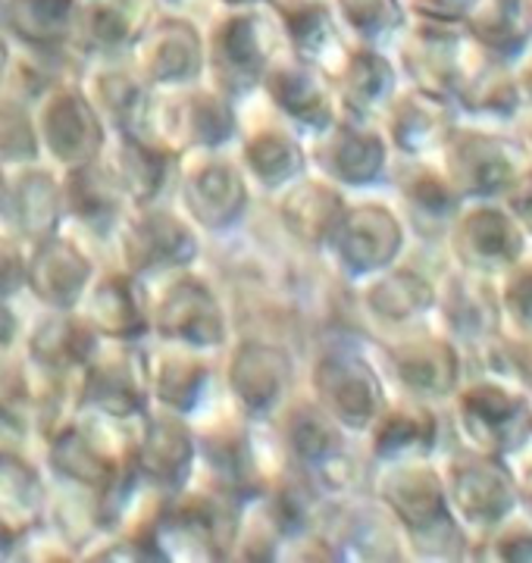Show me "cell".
Segmentation results:
<instances>
[{
    "label": "cell",
    "instance_id": "cell-1",
    "mask_svg": "<svg viewBox=\"0 0 532 563\" xmlns=\"http://www.w3.org/2000/svg\"><path fill=\"white\" fill-rule=\"evenodd\" d=\"M451 439L508 457L532 435V395L501 373L470 366L445 404Z\"/></svg>",
    "mask_w": 532,
    "mask_h": 563
},
{
    "label": "cell",
    "instance_id": "cell-2",
    "mask_svg": "<svg viewBox=\"0 0 532 563\" xmlns=\"http://www.w3.org/2000/svg\"><path fill=\"white\" fill-rule=\"evenodd\" d=\"M379 369L391 395L445 407L470 373V361L445 332L435 329V322L426 320L389 332Z\"/></svg>",
    "mask_w": 532,
    "mask_h": 563
},
{
    "label": "cell",
    "instance_id": "cell-3",
    "mask_svg": "<svg viewBox=\"0 0 532 563\" xmlns=\"http://www.w3.org/2000/svg\"><path fill=\"white\" fill-rule=\"evenodd\" d=\"M439 466L451 514L464 523L473 539H479L489 526L520 507L508 457L451 439L439 454Z\"/></svg>",
    "mask_w": 532,
    "mask_h": 563
},
{
    "label": "cell",
    "instance_id": "cell-4",
    "mask_svg": "<svg viewBox=\"0 0 532 563\" xmlns=\"http://www.w3.org/2000/svg\"><path fill=\"white\" fill-rule=\"evenodd\" d=\"M435 161L442 163L445 176L464 201L501 198L520 176V169L530 163L508 125H491L464 117L451 129Z\"/></svg>",
    "mask_w": 532,
    "mask_h": 563
},
{
    "label": "cell",
    "instance_id": "cell-5",
    "mask_svg": "<svg viewBox=\"0 0 532 563\" xmlns=\"http://www.w3.org/2000/svg\"><path fill=\"white\" fill-rule=\"evenodd\" d=\"M430 320L467 354L473 366L486 354V347L505 332L498 285L491 276L470 273L451 263L435 279V303H432Z\"/></svg>",
    "mask_w": 532,
    "mask_h": 563
},
{
    "label": "cell",
    "instance_id": "cell-6",
    "mask_svg": "<svg viewBox=\"0 0 532 563\" xmlns=\"http://www.w3.org/2000/svg\"><path fill=\"white\" fill-rule=\"evenodd\" d=\"M530 239L517 225L501 198L464 201L445 232V254L454 266L501 276L517 257L530 251Z\"/></svg>",
    "mask_w": 532,
    "mask_h": 563
},
{
    "label": "cell",
    "instance_id": "cell-7",
    "mask_svg": "<svg viewBox=\"0 0 532 563\" xmlns=\"http://www.w3.org/2000/svg\"><path fill=\"white\" fill-rule=\"evenodd\" d=\"M386 185L395 195L391 207L404 222L410 244L445 247V232L464 198L451 185L442 163L435 157H395Z\"/></svg>",
    "mask_w": 532,
    "mask_h": 563
},
{
    "label": "cell",
    "instance_id": "cell-8",
    "mask_svg": "<svg viewBox=\"0 0 532 563\" xmlns=\"http://www.w3.org/2000/svg\"><path fill=\"white\" fill-rule=\"evenodd\" d=\"M369 439V457L376 466L395 461H420L439 457L445 448V435H451L448 413L442 404L389 395L376 420L364 429Z\"/></svg>",
    "mask_w": 532,
    "mask_h": 563
},
{
    "label": "cell",
    "instance_id": "cell-9",
    "mask_svg": "<svg viewBox=\"0 0 532 563\" xmlns=\"http://www.w3.org/2000/svg\"><path fill=\"white\" fill-rule=\"evenodd\" d=\"M376 122L395 157H435L451 129L461 122V113L451 95L401 81Z\"/></svg>",
    "mask_w": 532,
    "mask_h": 563
},
{
    "label": "cell",
    "instance_id": "cell-10",
    "mask_svg": "<svg viewBox=\"0 0 532 563\" xmlns=\"http://www.w3.org/2000/svg\"><path fill=\"white\" fill-rule=\"evenodd\" d=\"M464 51H467L464 29L448 22L404 16L389 38V57L398 69V79L442 95H451Z\"/></svg>",
    "mask_w": 532,
    "mask_h": 563
},
{
    "label": "cell",
    "instance_id": "cell-11",
    "mask_svg": "<svg viewBox=\"0 0 532 563\" xmlns=\"http://www.w3.org/2000/svg\"><path fill=\"white\" fill-rule=\"evenodd\" d=\"M373 495L389 507V514L404 529V536L432 529L435 523L451 517L439 457L395 461L376 466Z\"/></svg>",
    "mask_w": 532,
    "mask_h": 563
},
{
    "label": "cell",
    "instance_id": "cell-12",
    "mask_svg": "<svg viewBox=\"0 0 532 563\" xmlns=\"http://www.w3.org/2000/svg\"><path fill=\"white\" fill-rule=\"evenodd\" d=\"M339 257L354 279H367L386 269L408 251V229L391 203H361L342 213L332 232Z\"/></svg>",
    "mask_w": 532,
    "mask_h": 563
},
{
    "label": "cell",
    "instance_id": "cell-13",
    "mask_svg": "<svg viewBox=\"0 0 532 563\" xmlns=\"http://www.w3.org/2000/svg\"><path fill=\"white\" fill-rule=\"evenodd\" d=\"M451 101L464 120L508 125L523 107L511 60L495 57L467 41V51L451 85Z\"/></svg>",
    "mask_w": 532,
    "mask_h": 563
},
{
    "label": "cell",
    "instance_id": "cell-14",
    "mask_svg": "<svg viewBox=\"0 0 532 563\" xmlns=\"http://www.w3.org/2000/svg\"><path fill=\"white\" fill-rule=\"evenodd\" d=\"M361 282H364V307L369 310V317L383 322L389 332L426 322L432 317L435 276H430L410 257H401Z\"/></svg>",
    "mask_w": 532,
    "mask_h": 563
},
{
    "label": "cell",
    "instance_id": "cell-15",
    "mask_svg": "<svg viewBox=\"0 0 532 563\" xmlns=\"http://www.w3.org/2000/svg\"><path fill=\"white\" fill-rule=\"evenodd\" d=\"M461 29L470 44L505 60H513L532 38V20L523 0H473Z\"/></svg>",
    "mask_w": 532,
    "mask_h": 563
},
{
    "label": "cell",
    "instance_id": "cell-16",
    "mask_svg": "<svg viewBox=\"0 0 532 563\" xmlns=\"http://www.w3.org/2000/svg\"><path fill=\"white\" fill-rule=\"evenodd\" d=\"M473 561L532 563V517L527 510H511L473 539Z\"/></svg>",
    "mask_w": 532,
    "mask_h": 563
},
{
    "label": "cell",
    "instance_id": "cell-17",
    "mask_svg": "<svg viewBox=\"0 0 532 563\" xmlns=\"http://www.w3.org/2000/svg\"><path fill=\"white\" fill-rule=\"evenodd\" d=\"M495 285H498L505 329L532 335V247L523 257H517L501 276H495Z\"/></svg>",
    "mask_w": 532,
    "mask_h": 563
},
{
    "label": "cell",
    "instance_id": "cell-18",
    "mask_svg": "<svg viewBox=\"0 0 532 563\" xmlns=\"http://www.w3.org/2000/svg\"><path fill=\"white\" fill-rule=\"evenodd\" d=\"M404 544L408 558L417 561H473V536L454 514L432 529L404 536Z\"/></svg>",
    "mask_w": 532,
    "mask_h": 563
},
{
    "label": "cell",
    "instance_id": "cell-19",
    "mask_svg": "<svg viewBox=\"0 0 532 563\" xmlns=\"http://www.w3.org/2000/svg\"><path fill=\"white\" fill-rule=\"evenodd\" d=\"M473 366L501 373V376H508L517 385H523L532 395V335L505 329Z\"/></svg>",
    "mask_w": 532,
    "mask_h": 563
},
{
    "label": "cell",
    "instance_id": "cell-20",
    "mask_svg": "<svg viewBox=\"0 0 532 563\" xmlns=\"http://www.w3.org/2000/svg\"><path fill=\"white\" fill-rule=\"evenodd\" d=\"M505 207L511 210V217L517 220V225L523 229V235L530 239L532 244V163H527L520 169V176L511 181V188L501 195Z\"/></svg>",
    "mask_w": 532,
    "mask_h": 563
},
{
    "label": "cell",
    "instance_id": "cell-21",
    "mask_svg": "<svg viewBox=\"0 0 532 563\" xmlns=\"http://www.w3.org/2000/svg\"><path fill=\"white\" fill-rule=\"evenodd\" d=\"M508 463L517 479V495H520V510H527L532 517V435L520 444L517 451L508 454Z\"/></svg>",
    "mask_w": 532,
    "mask_h": 563
},
{
    "label": "cell",
    "instance_id": "cell-22",
    "mask_svg": "<svg viewBox=\"0 0 532 563\" xmlns=\"http://www.w3.org/2000/svg\"><path fill=\"white\" fill-rule=\"evenodd\" d=\"M511 66L517 88H520V98H523V103H532V38L517 51V57L511 60Z\"/></svg>",
    "mask_w": 532,
    "mask_h": 563
},
{
    "label": "cell",
    "instance_id": "cell-23",
    "mask_svg": "<svg viewBox=\"0 0 532 563\" xmlns=\"http://www.w3.org/2000/svg\"><path fill=\"white\" fill-rule=\"evenodd\" d=\"M508 129H511L513 141L520 144L523 157L532 163V103H523V107H520V113L508 122Z\"/></svg>",
    "mask_w": 532,
    "mask_h": 563
},
{
    "label": "cell",
    "instance_id": "cell-24",
    "mask_svg": "<svg viewBox=\"0 0 532 563\" xmlns=\"http://www.w3.org/2000/svg\"><path fill=\"white\" fill-rule=\"evenodd\" d=\"M527 3V13H530V20H532V0H523Z\"/></svg>",
    "mask_w": 532,
    "mask_h": 563
}]
</instances>
